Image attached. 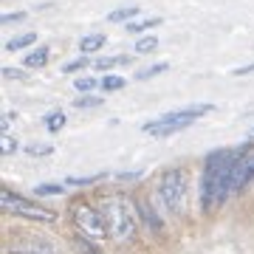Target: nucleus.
Listing matches in <instances>:
<instances>
[{"label": "nucleus", "mask_w": 254, "mask_h": 254, "mask_svg": "<svg viewBox=\"0 0 254 254\" xmlns=\"http://www.w3.org/2000/svg\"><path fill=\"white\" fill-rule=\"evenodd\" d=\"M252 144L243 147H223L206 155V167H203V178H200V209L203 212H215V209L229 198V181H232V170L240 161V155Z\"/></svg>", "instance_id": "obj_1"}, {"label": "nucleus", "mask_w": 254, "mask_h": 254, "mask_svg": "<svg viewBox=\"0 0 254 254\" xmlns=\"http://www.w3.org/2000/svg\"><path fill=\"white\" fill-rule=\"evenodd\" d=\"M102 218H105V229H108V237L116 240V243H125L136 235L138 229V218L133 203L125 198V195H116V198H108L102 203Z\"/></svg>", "instance_id": "obj_2"}, {"label": "nucleus", "mask_w": 254, "mask_h": 254, "mask_svg": "<svg viewBox=\"0 0 254 254\" xmlns=\"http://www.w3.org/2000/svg\"><path fill=\"white\" fill-rule=\"evenodd\" d=\"M155 195L170 215H184V209H187V173L178 167L161 173V178L155 181Z\"/></svg>", "instance_id": "obj_3"}, {"label": "nucleus", "mask_w": 254, "mask_h": 254, "mask_svg": "<svg viewBox=\"0 0 254 254\" xmlns=\"http://www.w3.org/2000/svg\"><path fill=\"white\" fill-rule=\"evenodd\" d=\"M209 110H212V105H190V108H181V110H170V113L147 122L144 133H150V136H173L184 127H190L195 119L206 116Z\"/></svg>", "instance_id": "obj_4"}, {"label": "nucleus", "mask_w": 254, "mask_h": 254, "mask_svg": "<svg viewBox=\"0 0 254 254\" xmlns=\"http://www.w3.org/2000/svg\"><path fill=\"white\" fill-rule=\"evenodd\" d=\"M0 206L9 215H20V218H28V220H43V223L46 220L48 223L57 220L54 209H46V206H40V203H34V200H26L23 195H17V192H11V190L0 192Z\"/></svg>", "instance_id": "obj_5"}, {"label": "nucleus", "mask_w": 254, "mask_h": 254, "mask_svg": "<svg viewBox=\"0 0 254 254\" xmlns=\"http://www.w3.org/2000/svg\"><path fill=\"white\" fill-rule=\"evenodd\" d=\"M73 223H76V229H79L82 235L91 237V240H102V237H108L102 209H93V206H88V203H79V206L73 209Z\"/></svg>", "instance_id": "obj_6"}, {"label": "nucleus", "mask_w": 254, "mask_h": 254, "mask_svg": "<svg viewBox=\"0 0 254 254\" xmlns=\"http://www.w3.org/2000/svg\"><path fill=\"white\" fill-rule=\"evenodd\" d=\"M249 181H254V150L249 147L243 155H240V161L235 164V170H232V181H229V195H237V192L243 190Z\"/></svg>", "instance_id": "obj_7"}, {"label": "nucleus", "mask_w": 254, "mask_h": 254, "mask_svg": "<svg viewBox=\"0 0 254 254\" xmlns=\"http://www.w3.org/2000/svg\"><path fill=\"white\" fill-rule=\"evenodd\" d=\"M11 254H57V249L46 240H34V237H26V240H14L9 246Z\"/></svg>", "instance_id": "obj_8"}, {"label": "nucleus", "mask_w": 254, "mask_h": 254, "mask_svg": "<svg viewBox=\"0 0 254 254\" xmlns=\"http://www.w3.org/2000/svg\"><path fill=\"white\" fill-rule=\"evenodd\" d=\"M102 46H105V34H88V37H82V40H79V51H82L85 57H88V54H96Z\"/></svg>", "instance_id": "obj_9"}, {"label": "nucleus", "mask_w": 254, "mask_h": 254, "mask_svg": "<svg viewBox=\"0 0 254 254\" xmlns=\"http://www.w3.org/2000/svg\"><path fill=\"white\" fill-rule=\"evenodd\" d=\"M34 43H37V34H34V31H26V34L11 37L9 43H6V51H23V48L34 46Z\"/></svg>", "instance_id": "obj_10"}, {"label": "nucleus", "mask_w": 254, "mask_h": 254, "mask_svg": "<svg viewBox=\"0 0 254 254\" xmlns=\"http://www.w3.org/2000/svg\"><path fill=\"white\" fill-rule=\"evenodd\" d=\"M46 63H48V48L46 46L34 48V51H31V54H26V60H23V65H26V68H43Z\"/></svg>", "instance_id": "obj_11"}, {"label": "nucleus", "mask_w": 254, "mask_h": 254, "mask_svg": "<svg viewBox=\"0 0 254 254\" xmlns=\"http://www.w3.org/2000/svg\"><path fill=\"white\" fill-rule=\"evenodd\" d=\"M136 14H141V11H138V6H125V9L110 11L108 20H110V23H133V17H136Z\"/></svg>", "instance_id": "obj_12"}, {"label": "nucleus", "mask_w": 254, "mask_h": 254, "mask_svg": "<svg viewBox=\"0 0 254 254\" xmlns=\"http://www.w3.org/2000/svg\"><path fill=\"white\" fill-rule=\"evenodd\" d=\"M138 215H141V218L147 220V226L153 229V232H161V229H164L161 218H158V215H155V212H153L150 206H147V203H138Z\"/></svg>", "instance_id": "obj_13"}, {"label": "nucleus", "mask_w": 254, "mask_h": 254, "mask_svg": "<svg viewBox=\"0 0 254 254\" xmlns=\"http://www.w3.org/2000/svg\"><path fill=\"white\" fill-rule=\"evenodd\" d=\"M127 63H130L127 57H102V60H93V68H96V71H108V68L127 65Z\"/></svg>", "instance_id": "obj_14"}, {"label": "nucleus", "mask_w": 254, "mask_h": 254, "mask_svg": "<svg viewBox=\"0 0 254 254\" xmlns=\"http://www.w3.org/2000/svg\"><path fill=\"white\" fill-rule=\"evenodd\" d=\"M161 23V17H147V20H133V23H127V31L130 34H141V31H147V28H153Z\"/></svg>", "instance_id": "obj_15"}, {"label": "nucleus", "mask_w": 254, "mask_h": 254, "mask_svg": "<svg viewBox=\"0 0 254 254\" xmlns=\"http://www.w3.org/2000/svg\"><path fill=\"white\" fill-rule=\"evenodd\" d=\"M155 48H158V37H153V34L138 37V43H136V54H153Z\"/></svg>", "instance_id": "obj_16"}, {"label": "nucleus", "mask_w": 254, "mask_h": 254, "mask_svg": "<svg viewBox=\"0 0 254 254\" xmlns=\"http://www.w3.org/2000/svg\"><path fill=\"white\" fill-rule=\"evenodd\" d=\"M99 85H102V82L96 79V76H82V79L73 82V88H76L79 93H93L96 88H99Z\"/></svg>", "instance_id": "obj_17"}, {"label": "nucleus", "mask_w": 254, "mask_h": 254, "mask_svg": "<svg viewBox=\"0 0 254 254\" xmlns=\"http://www.w3.org/2000/svg\"><path fill=\"white\" fill-rule=\"evenodd\" d=\"M46 127L51 130V133H57V130H63V127H65V113H60V110H54V113H48V116H46Z\"/></svg>", "instance_id": "obj_18"}, {"label": "nucleus", "mask_w": 254, "mask_h": 254, "mask_svg": "<svg viewBox=\"0 0 254 254\" xmlns=\"http://www.w3.org/2000/svg\"><path fill=\"white\" fill-rule=\"evenodd\" d=\"M37 195H65V187H60V184H40V187H34Z\"/></svg>", "instance_id": "obj_19"}, {"label": "nucleus", "mask_w": 254, "mask_h": 254, "mask_svg": "<svg viewBox=\"0 0 254 254\" xmlns=\"http://www.w3.org/2000/svg\"><path fill=\"white\" fill-rule=\"evenodd\" d=\"M170 68L167 63H158V65H150V68H144V71H138L136 73V79H150V76H155V73H164Z\"/></svg>", "instance_id": "obj_20"}, {"label": "nucleus", "mask_w": 254, "mask_h": 254, "mask_svg": "<svg viewBox=\"0 0 254 254\" xmlns=\"http://www.w3.org/2000/svg\"><path fill=\"white\" fill-rule=\"evenodd\" d=\"M88 65H93L88 57H82V60H73V63H65L63 65V73H76V71H82V68H88Z\"/></svg>", "instance_id": "obj_21"}, {"label": "nucleus", "mask_w": 254, "mask_h": 254, "mask_svg": "<svg viewBox=\"0 0 254 254\" xmlns=\"http://www.w3.org/2000/svg\"><path fill=\"white\" fill-rule=\"evenodd\" d=\"M102 178H105V175H85V178H68V187H88V184H96V181H102Z\"/></svg>", "instance_id": "obj_22"}, {"label": "nucleus", "mask_w": 254, "mask_h": 254, "mask_svg": "<svg viewBox=\"0 0 254 254\" xmlns=\"http://www.w3.org/2000/svg\"><path fill=\"white\" fill-rule=\"evenodd\" d=\"M102 88H105V91H122V88H125V79L110 73V76H105V79H102Z\"/></svg>", "instance_id": "obj_23"}, {"label": "nucleus", "mask_w": 254, "mask_h": 254, "mask_svg": "<svg viewBox=\"0 0 254 254\" xmlns=\"http://www.w3.org/2000/svg\"><path fill=\"white\" fill-rule=\"evenodd\" d=\"M26 153L28 155H51L54 153V147L51 144H26Z\"/></svg>", "instance_id": "obj_24"}, {"label": "nucleus", "mask_w": 254, "mask_h": 254, "mask_svg": "<svg viewBox=\"0 0 254 254\" xmlns=\"http://www.w3.org/2000/svg\"><path fill=\"white\" fill-rule=\"evenodd\" d=\"M96 105H102L99 96H79V99L73 102V108H96Z\"/></svg>", "instance_id": "obj_25"}, {"label": "nucleus", "mask_w": 254, "mask_h": 254, "mask_svg": "<svg viewBox=\"0 0 254 254\" xmlns=\"http://www.w3.org/2000/svg\"><path fill=\"white\" fill-rule=\"evenodd\" d=\"M14 147H17V144H14V138H11L9 133H6V136H3V141H0V150L9 155V153H14Z\"/></svg>", "instance_id": "obj_26"}, {"label": "nucleus", "mask_w": 254, "mask_h": 254, "mask_svg": "<svg viewBox=\"0 0 254 254\" xmlns=\"http://www.w3.org/2000/svg\"><path fill=\"white\" fill-rule=\"evenodd\" d=\"M17 20H26V11H14V14H3V26H9V23H17Z\"/></svg>", "instance_id": "obj_27"}, {"label": "nucleus", "mask_w": 254, "mask_h": 254, "mask_svg": "<svg viewBox=\"0 0 254 254\" xmlns=\"http://www.w3.org/2000/svg\"><path fill=\"white\" fill-rule=\"evenodd\" d=\"M3 76H6V79H23L26 73L17 71V68H3Z\"/></svg>", "instance_id": "obj_28"}, {"label": "nucleus", "mask_w": 254, "mask_h": 254, "mask_svg": "<svg viewBox=\"0 0 254 254\" xmlns=\"http://www.w3.org/2000/svg\"><path fill=\"white\" fill-rule=\"evenodd\" d=\"M79 252H82V254H99L91 243H79Z\"/></svg>", "instance_id": "obj_29"}, {"label": "nucleus", "mask_w": 254, "mask_h": 254, "mask_svg": "<svg viewBox=\"0 0 254 254\" xmlns=\"http://www.w3.org/2000/svg\"><path fill=\"white\" fill-rule=\"evenodd\" d=\"M119 178H122V181H138L141 175H138V173H125V175H119Z\"/></svg>", "instance_id": "obj_30"}, {"label": "nucleus", "mask_w": 254, "mask_h": 254, "mask_svg": "<svg viewBox=\"0 0 254 254\" xmlns=\"http://www.w3.org/2000/svg\"><path fill=\"white\" fill-rule=\"evenodd\" d=\"M252 71H254V65H246V68H237L235 76H243V73H252Z\"/></svg>", "instance_id": "obj_31"}]
</instances>
